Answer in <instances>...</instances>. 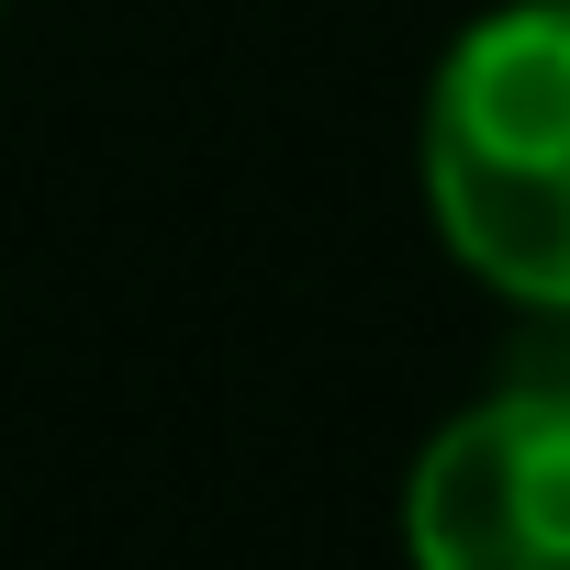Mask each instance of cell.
Here are the masks:
<instances>
[{
	"instance_id": "cell-1",
	"label": "cell",
	"mask_w": 570,
	"mask_h": 570,
	"mask_svg": "<svg viewBox=\"0 0 570 570\" xmlns=\"http://www.w3.org/2000/svg\"><path fill=\"white\" fill-rule=\"evenodd\" d=\"M414 202L470 292L570 325V0H492L436 46Z\"/></svg>"
},
{
	"instance_id": "cell-2",
	"label": "cell",
	"mask_w": 570,
	"mask_h": 570,
	"mask_svg": "<svg viewBox=\"0 0 570 570\" xmlns=\"http://www.w3.org/2000/svg\"><path fill=\"white\" fill-rule=\"evenodd\" d=\"M403 570H570V370H503L448 403L392 503Z\"/></svg>"
},
{
	"instance_id": "cell-3",
	"label": "cell",
	"mask_w": 570,
	"mask_h": 570,
	"mask_svg": "<svg viewBox=\"0 0 570 570\" xmlns=\"http://www.w3.org/2000/svg\"><path fill=\"white\" fill-rule=\"evenodd\" d=\"M0 12H12V0H0Z\"/></svg>"
}]
</instances>
